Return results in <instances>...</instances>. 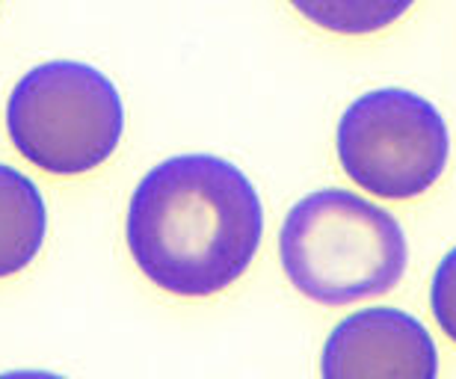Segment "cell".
<instances>
[{"label": "cell", "mask_w": 456, "mask_h": 379, "mask_svg": "<svg viewBox=\"0 0 456 379\" xmlns=\"http://www.w3.org/2000/svg\"><path fill=\"white\" fill-rule=\"evenodd\" d=\"M127 249L172 296L234 285L264 238V205L243 169L216 155H178L142 175L127 207Z\"/></svg>", "instance_id": "obj_1"}, {"label": "cell", "mask_w": 456, "mask_h": 379, "mask_svg": "<svg viewBox=\"0 0 456 379\" xmlns=\"http://www.w3.org/2000/svg\"><path fill=\"white\" fill-rule=\"evenodd\" d=\"M285 276L323 305L388 294L409 264V243L386 207L350 193L317 190L290 207L279 234Z\"/></svg>", "instance_id": "obj_2"}, {"label": "cell", "mask_w": 456, "mask_h": 379, "mask_svg": "<svg viewBox=\"0 0 456 379\" xmlns=\"http://www.w3.org/2000/svg\"><path fill=\"white\" fill-rule=\"evenodd\" d=\"M15 151L51 175H84L110 160L125 133L113 80L77 60H51L18 80L6 101Z\"/></svg>", "instance_id": "obj_3"}, {"label": "cell", "mask_w": 456, "mask_h": 379, "mask_svg": "<svg viewBox=\"0 0 456 379\" xmlns=\"http://www.w3.org/2000/svg\"><path fill=\"white\" fill-rule=\"evenodd\" d=\"M335 149L355 187L379 198H415L442 178L451 157V133L433 101L386 86L346 107Z\"/></svg>", "instance_id": "obj_4"}, {"label": "cell", "mask_w": 456, "mask_h": 379, "mask_svg": "<svg viewBox=\"0 0 456 379\" xmlns=\"http://www.w3.org/2000/svg\"><path fill=\"white\" fill-rule=\"evenodd\" d=\"M321 374L330 379H436L439 350L418 318L377 305L350 314L330 332L321 356Z\"/></svg>", "instance_id": "obj_5"}, {"label": "cell", "mask_w": 456, "mask_h": 379, "mask_svg": "<svg viewBox=\"0 0 456 379\" xmlns=\"http://www.w3.org/2000/svg\"><path fill=\"white\" fill-rule=\"evenodd\" d=\"M45 231L48 211L39 187L15 166L0 164V278L33 264L45 243Z\"/></svg>", "instance_id": "obj_6"}, {"label": "cell", "mask_w": 456, "mask_h": 379, "mask_svg": "<svg viewBox=\"0 0 456 379\" xmlns=\"http://www.w3.org/2000/svg\"><path fill=\"white\" fill-rule=\"evenodd\" d=\"M321 30L338 36H370L400 21L415 0H288Z\"/></svg>", "instance_id": "obj_7"}, {"label": "cell", "mask_w": 456, "mask_h": 379, "mask_svg": "<svg viewBox=\"0 0 456 379\" xmlns=\"http://www.w3.org/2000/svg\"><path fill=\"white\" fill-rule=\"evenodd\" d=\"M430 309L442 332L456 344V246L436 267L430 285Z\"/></svg>", "instance_id": "obj_8"}]
</instances>
